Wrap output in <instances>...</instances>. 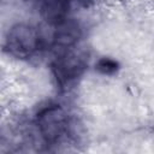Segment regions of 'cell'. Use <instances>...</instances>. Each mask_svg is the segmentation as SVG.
I'll return each instance as SVG.
<instances>
[{"label":"cell","instance_id":"obj_1","mask_svg":"<svg viewBox=\"0 0 154 154\" xmlns=\"http://www.w3.org/2000/svg\"><path fill=\"white\" fill-rule=\"evenodd\" d=\"M6 45L11 54L18 58H25L38 48L40 35L31 26L17 25L8 32Z\"/></svg>","mask_w":154,"mask_h":154},{"label":"cell","instance_id":"obj_2","mask_svg":"<svg viewBox=\"0 0 154 154\" xmlns=\"http://www.w3.org/2000/svg\"><path fill=\"white\" fill-rule=\"evenodd\" d=\"M37 122L42 136L47 141H55L65 129L66 118L60 107L52 106L38 114Z\"/></svg>","mask_w":154,"mask_h":154},{"label":"cell","instance_id":"obj_3","mask_svg":"<svg viewBox=\"0 0 154 154\" xmlns=\"http://www.w3.org/2000/svg\"><path fill=\"white\" fill-rule=\"evenodd\" d=\"M82 69H83L82 60L77 55H65L58 59L53 65L55 78L60 84H65L75 79L81 73Z\"/></svg>","mask_w":154,"mask_h":154},{"label":"cell","instance_id":"obj_4","mask_svg":"<svg viewBox=\"0 0 154 154\" xmlns=\"http://www.w3.org/2000/svg\"><path fill=\"white\" fill-rule=\"evenodd\" d=\"M69 7L70 5L67 0H46L41 12L49 24L60 25L66 20Z\"/></svg>","mask_w":154,"mask_h":154},{"label":"cell","instance_id":"obj_5","mask_svg":"<svg viewBox=\"0 0 154 154\" xmlns=\"http://www.w3.org/2000/svg\"><path fill=\"white\" fill-rule=\"evenodd\" d=\"M77 36H78V30H77L76 25L67 24L66 20L63 24L58 25V30H57V35H55L57 42L69 46L76 41Z\"/></svg>","mask_w":154,"mask_h":154},{"label":"cell","instance_id":"obj_6","mask_svg":"<svg viewBox=\"0 0 154 154\" xmlns=\"http://www.w3.org/2000/svg\"><path fill=\"white\" fill-rule=\"evenodd\" d=\"M96 67H97V70H99L100 72H102V73H105V75H111V73H113V72L117 71L118 64H117L114 60H112V59H106V58H103V59H101V60L97 63Z\"/></svg>","mask_w":154,"mask_h":154}]
</instances>
